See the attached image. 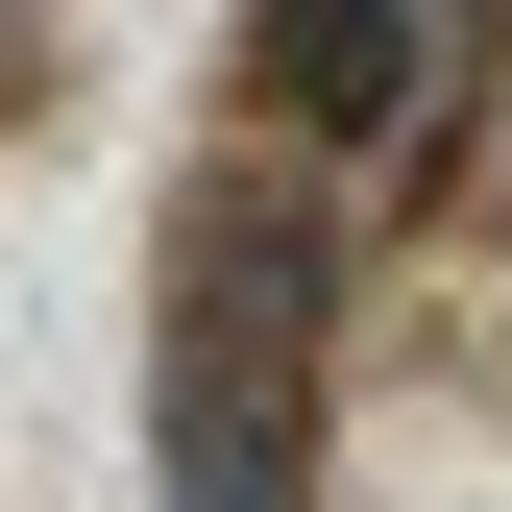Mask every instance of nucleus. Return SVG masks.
<instances>
[{
  "label": "nucleus",
  "mask_w": 512,
  "mask_h": 512,
  "mask_svg": "<svg viewBox=\"0 0 512 512\" xmlns=\"http://www.w3.org/2000/svg\"><path fill=\"white\" fill-rule=\"evenodd\" d=\"M317 220L220 196L171 244V391H147V488L171 512H317Z\"/></svg>",
  "instance_id": "f257e3e1"
},
{
  "label": "nucleus",
  "mask_w": 512,
  "mask_h": 512,
  "mask_svg": "<svg viewBox=\"0 0 512 512\" xmlns=\"http://www.w3.org/2000/svg\"><path fill=\"white\" fill-rule=\"evenodd\" d=\"M269 98L317 122V147H366V171H415V147H464V98H488V49L512 25H464V0H269Z\"/></svg>",
  "instance_id": "f03ea898"
}]
</instances>
